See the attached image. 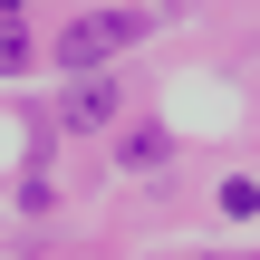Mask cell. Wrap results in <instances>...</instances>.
I'll return each mask as SVG.
<instances>
[{"label":"cell","instance_id":"6da1fadb","mask_svg":"<svg viewBox=\"0 0 260 260\" xmlns=\"http://www.w3.org/2000/svg\"><path fill=\"white\" fill-rule=\"evenodd\" d=\"M145 39V10H87V19H68V39H58V68L68 77H87V68H106L116 48H135Z\"/></svg>","mask_w":260,"mask_h":260},{"label":"cell","instance_id":"7a4b0ae2","mask_svg":"<svg viewBox=\"0 0 260 260\" xmlns=\"http://www.w3.org/2000/svg\"><path fill=\"white\" fill-rule=\"evenodd\" d=\"M58 116H68L77 135H87V125H106V116H116V77H96V68H87V77L68 87V106H58Z\"/></svg>","mask_w":260,"mask_h":260},{"label":"cell","instance_id":"3957f363","mask_svg":"<svg viewBox=\"0 0 260 260\" xmlns=\"http://www.w3.org/2000/svg\"><path fill=\"white\" fill-rule=\"evenodd\" d=\"M154 164H164V135H154V125H145V135H125V174H154Z\"/></svg>","mask_w":260,"mask_h":260},{"label":"cell","instance_id":"277c9868","mask_svg":"<svg viewBox=\"0 0 260 260\" xmlns=\"http://www.w3.org/2000/svg\"><path fill=\"white\" fill-rule=\"evenodd\" d=\"M10 68H29V29H19V19L0 10V77H10Z\"/></svg>","mask_w":260,"mask_h":260}]
</instances>
